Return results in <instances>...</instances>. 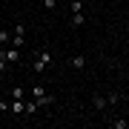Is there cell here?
Here are the masks:
<instances>
[{
    "label": "cell",
    "mask_w": 129,
    "mask_h": 129,
    "mask_svg": "<svg viewBox=\"0 0 129 129\" xmlns=\"http://www.w3.org/2000/svg\"><path fill=\"white\" fill-rule=\"evenodd\" d=\"M26 98H23V101H12L9 103V112H12V115H26Z\"/></svg>",
    "instance_id": "cell-5"
},
{
    "label": "cell",
    "mask_w": 129,
    "mask_h": 129,
    "mask_svg": "<svg viewBox=\"0 0 129 129\" xmlns=\"http://www.w3.org/2000/svg\"><path fill=\"white\" fill-rule=\"evenodd\" d=\"M83 23H86V14H83V12H72V26L78 29V26H83Z\"/></svg>",
    "instance_id": "cell-8"
},
{
    "label": "cell",
    "mask_w": 129,
    "mask_h": 129,
    "mask_svg": "<svg viewBox=\"0 0 129 129\" xmlns=\"http://www.w3.org/2000/svg\"><path fill=\"white\" fill-rule=\"evenodd\" d=\"M83 6H86V3H80V0H72V3H69V12H83Z\"/></svg>",
    "instance_id": "cell-10"
},
{
    "label": "cell",
    "mask_w": 129,
    "mask_h": 129,
    "mask_svg": "<svg viewBox=\"0 0 129 129\" xmlns=\"http://www.w3.org/2000/svg\"><path fill=\"white\" fill-rule=\"evenodd\" d=\"M9 40H12V35L6 32V29H0V46H6V43H9Z\"/></svg>",
    "instance_id": "cell-11"
},
{
    "label": "cell",
    "mask_w": 129,
    "mask_h": 129,
    "mask_svg": "<svg viewBox=\"0 0 129 129\" xmlns=\"http://www.w3.org/2000/svg\"><path fill=\"white\" fill-rule=\"evenodd\" d=\"M112 129H129V120H112Z\"/></svg>",
    "instance_id": "cell-12"
},
{
    "label": "cell",
    "mask_w": 129,
    "mask_h": 129,
    "mask_svg": "<svg viewBox=\"0 0 129 129\" xmlns=\"http://www.w3.org/2000/svg\"><path fill=\"white\" fill-rule=\"evenodd\" d=\"M29 95H32V98H35V101L40 103V106H49L52 101H55V98H52V95L46 92V86H40V83H35V86L29 89Z\"/></svg>",
    "instance_id": "cell-1"
},
{
    "label": "cell",
    "mask_w": 129,
    "mask_h": 129,
    "mask_svg": "<svg viewBox=\"0 0 129 129\" xmlns=\"http://www.w3.org/2000/svg\"><path fill=\"white\" fill-rule=\"evenodd\" d=\"M9 98H12V101H23V98H26L23 86H12V89H9Z\"/></svg>",
    "instance_id": "cell-6"
},
{
    "label": "cell",
    "mask_w": 129,
    "mask_h": 129,
    "mask_svg": "<svg viewBox=\"0 0 129 129\" xmlns=\"http://www.w3.org/2000/svg\"><path fill=\"white\" fill-rule=\"evenodd\" d=\"M0 55H3L6 60H9V66H14L20 60V49H14V46H6V49H0Z\"/></svg>",
    "instance_id": "cell-3"
},
{
    "label": "cell",
    "mask_w": 129,
    "mask_h": 129,
    "mask_svg": "<svg viewBox=\"0 0 129 129\" xmlns=\"http://www.w3.org/2000/svg\"><path fill=\"white\" fill-rule=\"evenodd\" d=\"M23 40H26V29H23V23H17V26H14V32H12V40H9V46L20 49V46H23Z\"/></svg>",
    "instance_id": "cell-2"
},
{
    "label": "cell",
    "mask_w": 129,
    "mask_h": 129,
    "mask_svg": "<svg viewBox=\"0 0 129 129\" xmlns=\"http://www.w3.org/2000/svg\"><path fill=\"white\" fill-rule=\"evenodd\" d=\"M72 69H83V66H86V55H72Z\"/></svg>",
    "instance_id": "cell-7"
},
{
    "label": "cell",
    "mask_w": 129,
    "mask_h": 129,
    "mask_svg": "<svg viewBox=\"0 0 129 129\" xmlns=\"http://www.w3.org/2000/svg\"><path fill=\"white\" fill-rule=\"evenodd\" d=\"M6 72H9V60L0 55V75H6Z\"/></svg>",
    "instance_id": "cell-13"
},
{
    "label": "cell",
    "mask_w": 129,
    "mask_h": 129,
    "mask_svg": "<svg viewBox=\"0 0 129 129\" xmlns=\"http://www.w3.org/2000/svg\"><path fill=\"white\" fill-rule=\"evenodd\" d=\"M43 6L46 9H57V0H43Z\"/></svg>",
    "instance_id": "cell-14"
},
{
    "label": "cell",
    "mask_w": 129,
    "mask_h": 129,
    "mask_svg": "<svg viewBox=\"0 0 129 129\" xmlns=\"http://www.w3.org/2000/svg\"><path fill=\"white\" fill-rule=\"evenodd\" d=\"M92 106L98 112H103L106 106H109V98H106V95H92Z\"/></svg>",
    "instance_id": "cell-4"
},
{
    "label": "cell",
    "mask_w": 129,
    "mask_h": 129,
    "mask_svg": "<svg viewBox=\"0 0 129 129\" xmlns=\"http://www.w3.org/2000/svg\"><path fill=\"white\" fill-rule=\"evenodd\" d=\"M23 106H26V115H35V112H37V109H40V103H37V101H35V98H32V101H26Z\"/></svg>",
    "instance_id": "cell-9"
},
{
    "label": "cell",
    "mask_w": 129,
    "mask_h": 129,
    "mask_svg": "<svg viewBox=\"0 0 129 129\" xmlns=\"http://www.w3.org/2000/svg\"><path fill=\"white\" fill-rule=\"evenodd\" d=\"M80 3H89V0H80Z\"/></svg>",
    "instance_id": "cell-15"
}]
</instances>
